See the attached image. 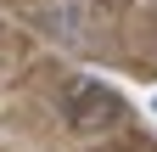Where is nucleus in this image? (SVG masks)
I'll return each instance as SVG.
<instances>
[{
    "label": "nucleus",
    "instance_id": "obj_1",
    "mask_svg": "<svg viewBox=\"0 0 157 152\" xmlns=\"http://www.w3.org/2000/svg\"><path fill=\"white\" fill-rule=\"evenodd\" d=\"M118 113H124V102H118L107 85H73L67 90V118L78 130H107Z\"/></svg>",
    "mask_w": 157,
    "mask_h": 152
},
{
    "label": "nucleus",
    "instance_id": "obj_2",
    "mask_svg": "<svg viewBox=\"0 0 157 152\" xmlns=\"http://www.w3.org/2000/svg\"><path fill=\"white\" fill-rule=\"evenodd\" d=\"M151 107H157V102H151Z\"/></svg>",
    "mask_w": 157,
    "mask_h": 152
}]
</instances>
